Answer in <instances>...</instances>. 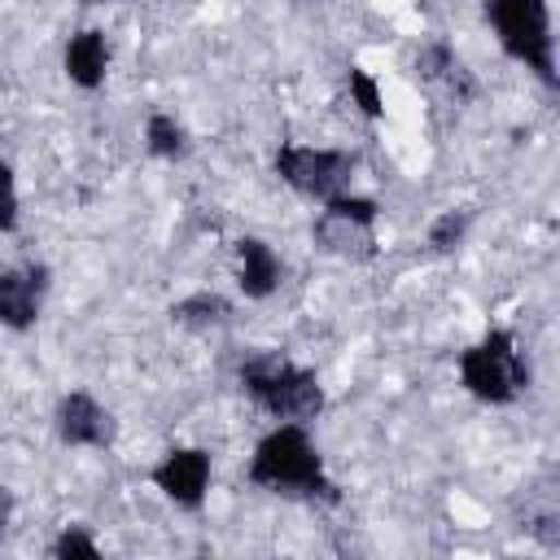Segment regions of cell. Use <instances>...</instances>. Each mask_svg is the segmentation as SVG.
<instances>
[{
    "label": "cell",
    "instance_id": "3",
    "mask_svg": "<svg viewBox=\"0 0 560 560\" xmlns=\"http://www.w3.org/2000/svg\"><path fill=\"white\" fill-rule=\"evenodd\" d=\"M459 385L494 407L516 402L529 389V363L516 350V337L508 328H490L481 341H472L459 354Z\"/></svg>",
    "mask_w": 560,
    "mask_h": 560
},
{
    "label": "cell",
    "instance_id": "2",
    "mask_svg": "<svg viewBox=\"0 0 560 560\" xmlns=\"http://www.w3.org/2000/svg\"><path fill=\"white\" fill-rule=\"evenodd\" d=\"M241 389L276 420L289 424H306L324 411V389L319 376L276 350H258L241 363Z\"/></svg>",
    "mask_w": 560,
    "mask_h": 560
},
{
    "label": "cell",
    "instance_id": "4",
    "mask_svg": "<svg viewBox=\"0 0 560 560\" xmlns=\"http://www.w3.org/2000/svg\"><path fill=\"white\" fill-rule=\"evenodd\" d=\"M486 18L512 61L534 70L547 88H556V44L547 0H486Z\"/></svg>",
    "mask_w": 560,
    "mask_h": 560
},
{
    "label": "cell",
    "instance_id": "9",
    "mask_svg": "<svg viewBox=\"0 0 560 560\" xmlns=\"http://www.w3.org/2000/svg\"><path fill=\"white\" fill-rule=\"evenodd\" d=\"M57 438L66 446H96L105 451L114 442V416L83 389H70L61 402H57Z\"/></svg>",
    "mask_w": 560,
    "mask_h": 560
},
{
    "label": "cell",
    "instance_id": "12",
    "mask_svg": "<svg viewBox=\"0 0 560 560\" xmlns=\"http://www.w3.org/2000/svg\"><path fill=\"white\" fill-rule=\"evenodd\" d=\"M105 66H109L105 31L83 26L79 35H70V44H66V74H70V83H79V88L92 92V88L105 83Z\"/></svg>",
    "mask_w": 560,
    "mask_h": 560
},
{
    "label": "cell",
    "instance_id": "19",
    "mask_svg": "<svg viewBox=\"0 0 560 560\" xmlns=\"http://www.w3.org/2000/svg\"><path fill=\"white\" fill-rule=\"evenodd\" d=\"M9 521H13V494L0 490V542H4V534H9Z\"/></svg>",
    "mask_w": 560,
    "mask_h": 560
},
{
    "label": "cell",
    "instance_id": "17",
    "mask_svg": "<svg viewBox=\"0 0 560 560\" xmlns=\"http://www.w3.org/2000/svg\"><path fill=\"white\" fill-rule=\"evenodd\" d=\"M57 560H96L101 556V547L92 542V534L88 529H79V525H66L57 538H52V547H48Z\"/></svg>",
    "mask_w": 560,
    "mask_h": 560
},
{
    "label": "cell",
    "instance_id": "11",
    "mask_svg": "<svg viewBox=\"0 0 560 560\" xmlns=\"http://www.w3.org/2000/svg\"><path fill=\"white\" fill-rule=\"evenodd\" d=\"M236 284L245 298H271L280 284V258L267 241L241 236L236 241Z\"/></svg>",
    "mask_w": 560,
    "mask_h": 560
},
{
    "label": "cell",
    "instance_id": "5",
    "mask_svg": "<svg viewBox=\"0 0 560 560\" xmlns=\"http://www.w3.org/2000/svg\"><path fill=\"white\" fill-rule=\"evenodd\" d=\"M354 166H359V158L346 149H311V144H280L276 149V175L293 192L319 197V201L346 192L354 179Z\"/></svg>",
    "mask_w": 560,
    "mask_h": 560
},
{
    "label": "cell",
    "instance_id": "15",
    "mask_svg": "<svg viewBox=\"0 0 560 560\" xmlns=\"http://www.w3.org/2000/svg\"><path fill=\"white\" fill-rule=\"evenodd\" d=\"M468 210H442L433 223H429V249L433 254H451L459 241H464V232H468Z\"/></svg>",
    "mask_w": 560,
    "mask_h": 560
},
{
    "label": "cell",
    "instance_id": "7",
    "mask_svg": "<svg viewBox=\"0 0 560 560\" xmlns=\"http://www.w3.org/2000/svg\"><path fill=\"white\" fill-rule=\"evenodd\" d=\"M149 481L184 512H197L206 503V490H210V455L201 446H175L166 451L153 468H149Z\"/></svg>",
    "mask_w": 560,
    "mask_h": 560
},
{
    "label": "cell",
    "instance_id": "16",
    "mask_svg": "<svg viewBox=\"0 0 560 560\" xmlns=\"http://www.w3.org/2000/svg\"><path fill=\"white\" fill-rule=\"evenodd\" d=\"M346 88H350V101L359 105V114H368V118H381V114H385L381 88H376V79H372L363 66H350V70H346Z\"/></svg>",
    "mask_w": 560,
    "mask_h": 560
},
{
    "label": "cell",
    "instance_id": "8",
    "mask_svg": "<svg viewBox=\"0 0 560 560\" xmlns=\"http://www.w3.org/2000/svg\"><path fill=\"white\" fill-rule=\"evenodd\" d=\"M48 289V267L44 262H22V267H0V324L13 332H26L39 319Z\"/></svg>",
    "mask_w": 560,
    "mask_h": 560
},
{
    "label": "cell",
    "instance_id": "14",
    "mask_svg": "<svg viewBox=\"0 0 560 560\" xmlns=\"http://www.w3.org/2000/svg\"><path fill=\"white\" fill-rule=\"evenodd\" d=\"M144 149H149L153 158H166V162H175V158H184V149H188V136H184V127H179L171 114L153 109V114H149V122H144Z\"/></svg>",
    "mask_w": 560,
    "mask_h": 560
},
{
    "label": "cell",
    "instance_id": "6",
    "mask_svg": "<svg viewBox=\"0 0 560 560\" xmlns=\"http://www.w3.org/2000/svg\"><path fill=\"white\" fill-rule=\"evenodd\" d=\"M381 206L372 197H350V192H337L324 201L311 236L324 254H337V258H372L376 254V236H372V223H376Z\"/></svg>",
    "mask_w": 560,
    "mask_h": 560
},
{
    "label": "cell",
    "instance_id": "13",
    "mask_svg": "<svg viewBox=\"0 0 560 560\" xmlns=\"http://www.w3.org/2000/svg\"><path fill=\"white\" fill-rule=\"evenodd\" d=\"M228 315H232V302L219 293H192V298L171 306V319L179 328H192V332H210V328L228 324Z\"/></svg>",
    "mask_w": 560,
    "mask_h": 560
},
{
    "label": "cell",
    "instance_id": "18",
    "mask_svg": "<svg viewBox=\"0 0 560 560\" xmlns=\"http://www.w3.org/2000/svg\"><path fill=\"white\" fill-rule=\"evenodd\" d=\"M18 228V188H13V166L0 153V232Z\"/></svg>",
    "mask_w": 560,
    "mask_h": 560
},
{
    "label": "cell",
    "instance_id": "20",
    "mask_svg": "<svg viewBox=\"0 0 560 560\" xmlns=\"http://www.w3.org/2000/svg\"><path fill=\"white\" fill-rule=\"evenodd\" d=\"M88 4H105V0H88Z\"/></svg>",
    "mask_w": 560,
    "mask_h": 560
},
{
    "label": "cell",
    "instance_id": "1",
    "mask_svg": "<svg viewBox=\"0 0 560 560\" xmlns=\"http://www.w3.org/2000/svg\"><path fill=\"white\" fill-rule=\"evenodd\" d=\"M249 481L258 490H271V494H298V499H324V503L341 499L337 486L324 472V459H319L315 442L306 438L302 424H289V420L254 446Z\"/></svg>",
    "mask_w": 560,
    "mask_h": 560
},
{
    "label": "cell",
    "instance_id": "10",
    "mask_svg": "<svg viewBox=\"0 0 560 560\" xmlns=\"http://www.w3.org/2000/svg\"><path fill=\"white\" fill-rule=\"evenodd\" d=\"M416 79L429 83V88H438V92H446L455 105H464V101L477 96V79H472L468 66L455 57V48L442 44V39H429V44L416 52Z\"/></svg>",
    "mask_w": 560,
    "mask_h": 560
}]
</instances>
